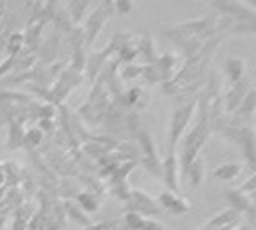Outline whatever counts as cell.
Listing matches in <instances>:
<instances>
[{"instance_id": "obj_1", "label": "cell", "mask_w": 256, "mask_h": 230, "mask_svg": "<svg viewBox=\"0 0 256 230\" xmlns=\"http://www.w3.org/2000/svg\"><path fill=\"white\" fill-rule=\"evenodd\" d=\"M194 108H196V102H186L178 108H174L172 112V118H170V134H168V152H176V144L180 142V138L184 136V130L188 128L190 124V118L194 114Z\"/></svg>"}, {"instance_id": "obj_2", "label": "cell", "mask_w": 256, "mask_h": 230, "mask_svg": "<svg viewBox=\"0 0 256 230\" xmlns=\"http://www.w3.org/2000/svg\"><path fill=\"white\" fill-rule=\"evenodd\" d=\"M128 212H136V214H142V216H154V214H160L162 208L158 204L156 198H152L148 192H142V190H132L130 196H128Z\"/></svg>"}, {"instance_id": "obj_3", "label": "cell", "mask_w": 256, "mask_h": 230, "mask_svg": "<svg viewBox=\"0 0 256 230\" xmlns=\"http://www.w3.org/2000/svg\"><path fill=\"white\" fill-rule=\"evenodd\" d=\"M238 146L244 152V160L248 164V170L252 174H256V130L250 126H244L240 130V138H238Z\"/></svg>"}, {"instance_id": "obj_4", "label": "cell", "mask_w": 256, "mask_h": 230, "mask_svg": "<svg viewBox=\"0 0 256 230\" xmlns=\"http://www.w3.org/2000/svg\"><path fill=\"white\" fill-rule=\"evenodd\" d=\"M160 176L164 178L170 192L180 194V178H178V158L176 152H168L160 164Z\"/></svg>"}, {"instance_id": "obj_5", "label": "cell", "mask_w": 256, "mask_h": 230, "mask_svg": "<svg viewBox=\"0 0 256 230\" xmlns=\"http://www.w3.org/2000/svg\"><path fill=\"white\" fill-rule=\"evenodd\" d=\"M156 200H158V204H160L162 210H168L172 214H186L190 210V202L184 196H180L176 192H170V190L160 192V196Z\"/></svg>"}, {"instance_id": "obj_6", "label": "cell", "mask_w": 256, "mask_h": 230, "mask_svg": "<svg viewBox=\"0 0 256 230\" xmlns=\"http://www.w3.org/2000/svg\"><path fill=\"white\" fill-rule=\"evenodd\" d=\"M240 220V212H236L234 208H226L222 212H218L214 218H210L204 226V230H232Z\"/></svg>"}, {"instance_id": "obj_7", "label": "cell", "mask_w": 256, "mask_h": 230, "mask_svg": "<svg viewBox=\"0 0 256 230\" xmlns=\"http://www.w3.org/2000/svg\"><path fill=\"white\" fill-rule=\"evenodd\" d=\"M124 226L128 230H166L160 222L152 220V218H146L142 214H136V212H126L124 216Z\"/></svg>"}, {"instance_id": "obj_8", "label": "cell", "mask_w": 256, "mask_h": 230, "mask_svg": "<svg viewBox=\"0 0 256 230\" xmlns=\"http://www.w3.org/2000/svg\"><path fill=\"white\" fill-rule=\"evenodd\" d=\"M248 90H250V86H248L246 80H240V82L232 84L230 90L224 94V98H226V110H228V112H234V110L242 104V100H244V96L248 94Z\"/></svg>"}, {"instance_id": "obj_9", "label": "cell", "mask_w": 256, "mask_h": 230, "mask_svg": "<svg viewBox=\"0 0 256 230\" xmlns=\"http://www.w3.org/2000/svg\"><path fill=\"white\" fill-rule=\"evenodd\" d=\"M226 200L232 204V208L236 212H250L252 210V198L248 196V192H242L240 188H230L226 190Z\"/></svg>"}, {"instance_id": "obj_10", "label": "cell", "mask_w": 256, "mask_h": 230, "mask_svg": "<svg viewBox=\"0 0 256 230\" xmlns=\"http://www.w3.org/2000/svg\"><path fill=\"white\" fill-rule=\"evenodd\" d=\"M104 22H106V12H104L102 6H98V8L88 16V22H86V40H88V42L94 40V36L100 32V28L104 26Z\"/></svg>"}, {"instance_id": "obj_11", "label": "cell", "mask_w": 256, "mask_h": 230, "mask_svg": "<svg viewBox=\"0 0 256 230\" xmlns=\"http://www.w3.org/2000/svg\"><path fill=\"white\" fill-rule=\"evenodd\" d=\"M244 72H246V60H244V58H228V60H226V64H224V74H226V78H228L232 84L244 80V78H242Z\"/></svg>"}, {"instance_id": "obj_12", "label": "cell", "mask_w": 256, "mask_h": 230, "mask_svg": "<svg viewBox=\"0 0 256 230\" xmlns=\"http://www.w3.org/2000/svg\"><path fill=\"white\" fill-rule=\"evenodd\" d=\"M184 176H186V180H188L194 188H198V186L204 182V160H202L200 156H196V158L188 164V168L184 170Z\"/></svg>"}, {"instance_id": "obj_13", "label": "cell", "mask_w": 256, "mask_h": 230, "mask_svg": "<svg viewBox=\"0 0 256 230\" xmlns=\"http://www.w3.org/2000/svg\"><path fill=\"white\" fill-rule=\"evenodd\" d=\"M240 172H242V164H240V162H226V164H222V166H218V168L214 170V176H216L218 180H232V178H236Z\"/></svg>"}, {"instance_id": "obj_14", "label": "cell", "mask_w": 256, "mask_h": 230, "mask_svg": "<svg viewBox=\"0 0 256 230\" xmlns=\"http://www.w3.org/2000/svg\"><path fill=\"white\" fill-rule=\"evenodd\" d=\"M76 200H78L80 208H84L86 212H94V210H98V206H100V200H98L92 192H80V194L76 196Z\"/></svg>"}, {"instance_id": "obj_15", "label": "cell", "mask_w": 256, "mask_h": 230, "mask_svg": "<svg viewBox=\"0 0 256 230\" xmlns=\"http://www.w3.org/2000/svg\"><path fill=\"white\" fill-rule=\"evenodd\" d=\"M136 50H138V54H142L144 50H146V60L148 62H154L156 60V52H154V40H152V36L150 34H144L142 38H140V46H136Z\"/></svg>"}, {"instance_id": "obj_16", "label": "cell", "mask_w": 256, "mask_h": 230, "mask_svg": "<svg viewBox=\"0 0 256 230\" xmlns=\"http://www.w3.org/2000/svg\"><path fill=\"white\" fill-rule=\"evenodd\" d=\"M66 210H68V214L76 220V222H80V224H84V226H88V224H92L82 212H80V208L76 206V204H72V202H66Z\"/></svg>"}, {"instance_id": "obj_17", "label": "cell", "mask_w": 256, "mask_h": 230, "mask_svg": "<svg viewBox=\"0 0 256 230\" xmlns=\"http://www.w3.org/2000/svg\"><path fill=\"white\" fill-rule=\"evenodd\" d=\"M40 140H42L40 128H30V130L24 134V142H22V144H32V146H36V144H40Z\"/></svg>"}, {"instance_id": "obj_18", "label": "cell", "mask_w": 256, "mask_h": 230, "mask_svg": "<svg viewBox=\"0 0 256 230\" xmlns=\"http://www.w3.org/2000/svg\"><path fill=\"white\" fill-rule=\"evenodd\" d=\"M112 228H114V222H98V224H88L82 230H112Z\"/></svg>"}, {"instance_id": "obj_19", "label": "cell", "mask_w": 256, "mask_h": 230, "mask_svg": "<svg viewBox=\"0 0 256 230\" xmlns=\"http://www.w3.org/2000/svg\"><path fill=\"white\" fill-rule=\"evenodd\" d=\"M140 72H142V68H136V66H130V64H128V68L122 70V78H128V80H130V78L138 76Z\"/></svg>"}, {"instance_id": "obj_20", "label": "cell", "mask_w": 256, "mask_h": 230, "mask_svg": "<svg viewBox=\"0 0 256 230\" xmlns=\"http://www.w3.org/2000/svg\"><path fill=\"white\" fill-rule=\"evenodd\" d=\"M254 188H256V174H252V178H250L246 184H242L240 190H242V192H248V190H254Z\"/></svg>"}, {"instance_id": "obj_21", "label": "cell", "mask_w": 256, "mask_h": 230, "mask_svg": "<svg viewBox=\"0 0 256 230\" xmlns=\"http://www.w3.org/2000/svg\"><path fill=\"white\" fill-rule=\"evenodd\" d=\"M114 6H116V8H118V10H120V12H130V10H132V6H134V4H132V2H116V4H114Z\"/></svg>"}, {"instance_id": "obj_22", "label": "cell", "mask_w": 256, "mask_h": 230, "mask_svg": "<svg viewBox=\"0 0 256 230\" xmlns=\"http://www.w3.org/2000/svg\"><path fill=\"white\" fill-rule=\"evenodd\" d=\"M4 184V170H2V164H0V186Z\"/></svg>"}, {"instance_id": "obj_23", "label": "cell", "mask_w": 256, "mask_h": 230, "mask_svg": "<svg viewBox=\"0 0 256 230\" xmlns=\"http://www.w3.org/2000/svg\"><path fill=\"white\" fill-rule=\"evenodd\" d=\"M4 8H6V4H2V2H0V18L4 16Z\"/></svg>"}, {"instance_id": "obj_24", "label": "cell", "mask_w": 256, "mask_h": 230, "mask_svg": "<svg viewBox=\"0 0 256 230\" xmlns=\"http://www.w3.org/2000/svg\"><path fill=\"white\" fill-rule=\"evenodd\" d=\"M234 230H252L250 226H240V228H234Z\"/></svg>"}, {"instance_id": "obj_25", "label": "cell", "mask_w": 256, "mask_h": 230, "mask_svg": "<svg viewBox=\"0 0 256 230\" xmlns=\"http://www.w3.org/2000/svg\"><path fill=\"white\" fill-rule=\"evenodd\" d=\"M254 76H256V68H254Z\"/></svg>"}, {"instance_id": "obj_26", "label": "cell", "mask_w": 256, "mask_h": 230, "mask_svg": "<svg viewBox=\"0 0 256 230\" xmlns=\"http://www.w3.org/2000/svg\"><path fill=\"white\" fill-rule=\"evenodd\" d=\"M200 230H204V228H200Z\"/></svg>"}]
</instances>
